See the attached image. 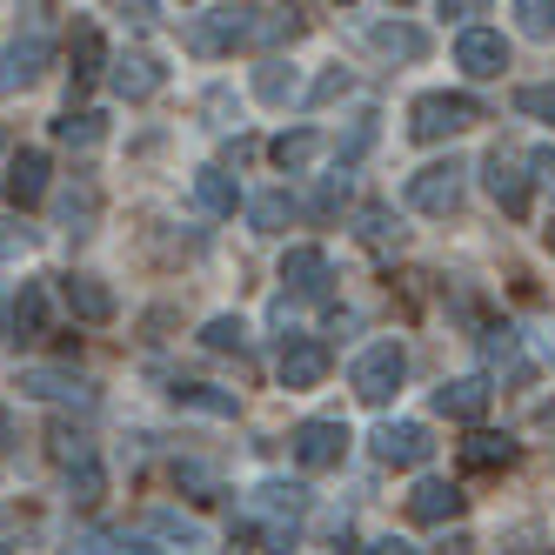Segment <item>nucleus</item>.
I'll return each instance as SVG.
<instances>
[{"label":"nucleus","mask_w":555,"mask_h":555,"mask_svg":"<svg viewBox=\"0 0 555 555\" xmlns=\"http://www.w3.org/2000/svg\"><path fill=\"white\" fill-rule=\"evenodd\" d=\"M475 121H489V114H482V101L462 94V88L415 94V107H409V134H415V141H449V134H462V128H475Z\"/></svg>","instance_id":"nucleus-1"},{"label":"nucleus","mask_w":555,"mask_h":555,"mask_svg":"<svg viewBox=\"0 0 555 555\" xmlns=\"http://www.w3.org/2000/svg\"><path fill=\"white\" fill-rule=\"evenodd\" d=\"M402 382H409V348L402 341H369L362 354H354V369H348V388L362 395L369 409H388Z\"/></svg>","instance_id":"nucleus-2"},{"label":"nucleus","mask_w":555,"mask_h":555,"mask_svg":"<svg viewBox=\"0 0 555 555\" xmlns=\"http://www.w3.org/2000/svg\"><path fill=\"white\" fill-rule=\"evenodd\" d=\"M462 162L449 154V162H428V168H415L409 175V188H402V202L415 208V215H428V221H442V215H455L462 208Z\"/></svg>","instance_id":"nucleus-3"},{"label":"nucleus","mask_w":555,"mask_h":555,"mask_svg":"<svg viewBox=\"0 0 555 555\" xmlns=\"http://www.w3.org/2000/svg\"><path fill=\"white\" fill-rule=\"evenodd\" d=\"M48 175H54V162H48V147H14V162H8V181H0V194H8V208H41L48 202Z\"/></svg>","instance_id":"nucleus-4"},{"label":"nucleus","mask_w":555,"mask_h":555,"mask_svg":"<svg viewBox=\"0 0 555 555\" xmlns=\"http://www.w3.org/2000/svg\"><path fill=\"white\" fill-rule=\"evenodd\" d=\"M335 268L322 248H288L282 255V301H328Z\"/></svg>","instance_id":"nucleus-5"},{"label":"nucleus","mask_w":555,"mask_h":555,"mask_svg":"<svg viewBox=\"0 0 555 555\" xmlns=\"http://www.w3.org/2000/svg\"><path fill=\"white\" fill-rule=\"evenodd\" d=\"M428 455H435L428 422H382L375 428V462L382 468H422Z\"/></svg>","instance_id":"nucleus-6"},{"label":"nucleus","mask_w":555,"mask_h":555,"mask_svg":"<svg viewBox=\"0 0 555 555\" xmlns=\"http://www.w3.org/2000/svg\"><path fill=\"white\" fill-rule=\"evenodd\" d=\"M27 402H74V409H94V388L74 375V369H48V362H34V369H21V382H14Z\"/></svg>","instance_id":"nucleus-7"},{"label":"nucleus","mask_w":555,"mask_h":555,"mask_svg":"<svg viewBox=\"0 0 555 555\" xmlns=\"http://www.w3.org/2000/svg\"><path fill=\"white\" fill-rule=\"evenodd\" d=\"M455 67L468 74V81H495V74L508 67V41H502V27H462V41H455Z\"/></svg>","instance_id":"nucleus-8"},{"label":"nucleus","mask_w":555,"mask_h":555,"mask_svg":"<svg viewBox=\"0 0 555 555\" xmlns=\"http://www.w3.org/2000/svg\"><path fill=\"white\" fill-rule=\"evenodd\" d=\"M288 449H295L301 468H335V462L348 455V428L328 422V415H314V422H301V428L288 435Z\"/></svg>","instance_id":"nucleus-9"},{"label":"nucleus","mask_w":555,"mask_h":555,"mask_svg":"<svg viewBox=\"0 0 555 555\" xmlns=\"http://www.w3.org/2000/svg\"><path fill=\"white\" fill-rule=\"evenodd\" d=\"M61 301H67L74 322H88V328H101V322H114V314H121L114 288L94 282V274H61Z\"/></svg>","instance_id":"nucleus-10"},{"label":"nucleus","mask_w":555,"mask_h":555,"mask_svg":"<svg viewBox=\"0 0 555 555\" xmlns=\"http://www.w3.org/2000/svg\"><path fill=\"white\" fill-rule=\"evenodd\" d=\"M274 375H282V388H322L328 382V348L322 341H308V335H295V341H282V362H274Z\"/></svg>","instance_id":"nucleus-11"},{"label":"nucleus","mask_w":555,"mask_h":555,"mask_svg":"<svg viewBox=\"0 0 555 555\" xmlns=\"http://www.w3.org/2000/svg\"><path fill=\"white\" fill-rule=\"evenodd\" d=\"M489 395H495V388H489L482 375H455V382H442V388H435V415L482 428V415H489Z\"/></svg>","instance_id":"nucleus-12"},{"label":"nucleus","mask_w":555,"mask_h":555,"mask_svg":"<svg viewBox=\"0 0 555 555\" xmlns=\"http://www.w3.org/2000/svg\"><path fill=\"white\" fill-rule=\"evenodd\" d=\"M482 188L495 194V208L502 215H529V175H522V162H515V154H489L482 162Z\"/></svg>","instance_id":"nucleus-13"},{"label":"nucleus","mask_w":555,"mask_h":555,"mask_svg":"<svg viewBox=\"0 0 555 555\" xmlns=\"http://www.w3.org/2000/svg\"><path fill=\"white\" fill-rule=\"evenodd\" d=\"M248 21H255V8H208L188 41H194V54H221L234 41H248Z\"/></svg>","instance_id":"nucleus-14"},{"label":"nucleus","mask_w":555,"mask_h":555,"mask_svg":"<svg viewBox=\"0 0 555 555\" xmlns=\"http://www.w3.org/2000/svg\"><path fill=\"white\" fill-rule=\"evenodd\" d=\"M162 81H168V67L162 61H154V54H121V61H114L107 67V88L114 94H121V101H147V94H162Z\"/></svg>","instance_id":"nucleus-15"},{"label":"nucleus","mask_w":555,"mask_h":555,"mask_svg":"<svg viewBox=\"0 0 555 555\" xmlns=\"http://www.w3.org/2000/svg\"><path fill=\"white\" fill-rule=\"evenodd\" d=\"M41 67H48V41H41V34L0 48V94H27L34 81H41Z\"/></svg>","instance_id":"nucleus-16"},{"label":"nucleus","mask_w":555,"mask_h":555,"mask_svg":"<svg viewBox=\"0 0 555 555\" xmlns=\"http://www.w3.org/2000/svg\"><path fill=\"white\" fill-rule=\"evenodd\" d=\"M455 515H462V489L442 475H422L409 489V522H455Z\"/></svg>","instance_id":"nucleus-17"},{"label":"nucleus","mask_w":555,"mask_h":555,"mask_svg":"<svg viewBox=\"0 0 555 555\" xmlns=\"http://www.w3.org/2000/svg\"><path fill=\"white\" fill-rule=\"evenodd\" d=\"M301 515H308V489H301V482L268 475V482L255 489V522H295V529H301Z\"/></svg>","instance_id":"nucleus-18"},{"label":"nucleus","mask_w":555,"mask_h":555,"mask_svg":"<svg viewBox=\"0 0 555 555\" xmlns=\"http://www.w3.org/2000/svg\"><path fill=\"white\" fill-rule=\"evenodd\" d=\"M168 395H175L181 409H194V415H221V422L242 415V395H234V388H215V382H175Z\"/></svg>","instance_id":"nucleus-19"},{"label":"nucleus","mask_w":555,"mask_h":555,"mask_svg":"<svg viewBox=\"0 0 555 555\" xmlns=\"http://www.w3.org/2000/svg\"><path fill=\"white\" fill-rule=\"evenodd\" d=\"M369 48L388 54V61H422V54H428V34L409 27V21H375V27H369Z\"/></svg>","instance_id":"nucleus-20"},{"label":"nucleus","mask_w":555,"mask_h":555,"mask_svg":"<svg viewBox=\"0 0 555 555\" xmlns=\"http://www.w3.org/2000/svg\"><path fill=\"white\" fill-rule=\"evenodd\" d=\"M268 154H274V168H282V175H308V168L328 154V141L314 134V128H295V134H282V141H274Z\"/></svg>","instance_id":"nucleus-21"},{"label":"nucleus","mask_w":555,"mask_h":555,"mask_svg":"<svg viewBox=\"0 0 555 555\" xmlns=\"http://www.w3.org/2000/svg\"><path fill=\"white\" fill-rule=\"evenodd\" d=\"M455 455H462V468H508L515 462V442H508V435H495V428H468V442Z\"/></svg>","instance_id":"nucleus-22"},{"label":"nucleus","mask_w":555,"mask_h":555,"mask_svg":"<svg viewBox=\"0 0 555 555\" xmlns=\"http://www.w3.org/2000/svg\"><path fill=\"white\" fill-rule=\"evenodd\" d=\"M194 202H202L208 215H234L242 188H234V175H228V168H202V175H194Z\"/></svg>","instance_id":"nucleus-23"},{"label":"nucleus","mask_w":555,"mask_h":555,"mask_svg":"<svg viewBox=\"0 0 555 555\" xmlns=\"http://www.w3.org/2000/svg\"><path fill=\"white\" fill-rule=\"evenodd\" d=\"M94 215H101L94 181H81V188H67V194H61V228H67V234H94Z\"/></svg>","instance_id":"nucleus-24"},{"label":"nucleus","mask_w":555,"mask_h":555,"mask_svg":"<svg viewBox=\"0 0 555 555\" xmlns=\"http://www.w3.org/2000/svg\"><path fill=\"white\" fill-rule=\"evenodd\" d=\"M295 34H301V14L295 8H255V21H248V41H261V48L295 41Z\"/></svg>","instance_id":"nucleus-25"},{"label":"nucleus","mask_w":555,"mask_h":555,"mask_svg":"<svg viewBox=\"0 0 555 555\" xmlns=\"http://www.w3.org/2000/svg\"><path fill=\"white\" fill-rule=\"evenodd\" d=\"M54 141H67V147H101L107 141V121H101V114L94 107H81V114H61V121H54Z\"/></svg>","instance_id":"nucleus-26"},{"label":"nucleus","mask_w":555,"mask_h":555,"mask_svg":"<svg viewBox=\"0 0 555 555\" xmlns=\"http://www.w3.org/2000/svg\"><path fill=\"white\" fill-rule=\"evenodd\" d=\"M255 94H261V101H274V107H282V101H301L295 67H288V61H261V67H255Z\"/></svg>","instance_id":"nucleus-27"},{"label":"nucleus","mask_w":555,"mask_h":555,"mask_svg":"<svg viewBox=\"0 0 555 555\" xmlns=\"http://www.w3.org/2000/svg\"><path fill=\"white\" fill-rule=\"evenodd\" d=\"M248 221H255V234H282V228L295 221V194H282V188H274V194H255V202H248Z\"/></svg>","instance_id":"nucleus-28"},{"label":"nucleus","mask_w":555,"mask_h":555,"mask_svg":"<svg viewBox=\"0 0 555 555\" xmlns=\"http://www.w3.org/2000/svg\"><path fill=\"white\" fill-rule=\"evenodd\" d=\"M147 529H154V535H168V542H181V548H202V542H208V529L194 522V515H181V508H154V515H147Z\"/></svg>","instance_id":"nucleus-29"},{"label":"nucleus","mask_w":555,"mask_h":555,"mask_svg":"<svg viewBox=\"0 0 555 555\" xmlns=\"http://www.w3.org/2000/svg\"><path fill=\"white\" fill-rule=\"evenodd\" d=\"M14 328L34 341V335H48V288L41 282H21V301H14Z\"/></svg>","instance_id":"nucleus-30"},{"label":"nucleus","mask_w":555,"mask_h":555,"mask_svg":"<svg viewBox=\"0 0 555 555\" xmlns=\"http://www.w3.org/2000/svg\"><path fill=\"white\" fill-rule=\"evenodd\" d=\"M61 555H162V548H147V542H128V535H101V529H88V535H74Z\"/></svg>","instance_id":"nucleus-31"},{"label":"nucleus","mask_w":555,"mask_h":555,"mask_svg":"<svg viewBox=\"0 0 555 555\" xmlns=\"http://www.w3.org/2000/svg\"><path fill=\"white\" fill-rule=\"evenodd\" d=\"M67 495L81 502V508H94V502L107 495V468H101V455H88V462H74V468H67Z\"/></svg>","instance_id":"nucleus-32"},{"label":"nucleus","mask_w":555,"mask_h":555,"mask_svg":"<svg viewBox=\"0 0 555 555\" xmlns=\"http://www.w3.org/2000/svg\"><path fill=\"white\" fill-rule=\"evenodd\" d=\"M175 489H181L188 502H215V495H221V475H215L208 462H175Z\"/></svg>","instance_id":"nucleus-33"},{"label":"nucleus","mask_w":555,"mask_h":555,"mask_svg":"<svg viewBox=\"0 0 555 555\" xmlns=\"http://www.w3.org/2000/svg\"><path fill=\"white\" fill-rule=\"evenodd\" d=\"M67 74H74V88H88L94 74H101V34H94V27H81V34H74V54H67Z\"/></svg>","instance_id":"nucleus-34"},{"label":"nucleus","mask_w":555,"mask_h":555,"mask_svg":"<svg viewBox=\"0 0 555 555\" xmlns=\"http://www.w3.org/2000/svg\"><path fill=\"white\" fill-rule=\"evenodd\" d=\"M202 348H215V354H228V348H248V322H242V314H215V322L202 328Z\"/></svg>","instance_id":"nucleus-35"},{"label":"nucleus","mask_w":555,"mask_h":555,"mask_svg":"<svg viewBox=\"0 0 555 555\" xmlns=\"http://www.w3.org/2000/svg\"><path fill=\"white\" fill-rule=\"evenodd\" d=\"M348 88H354V74H348V67H328V74H314V88H308L301 101H308V107H328V101H341Z\"/></svg>","instance_id":"nucleus-36"},{"label":"nucleus","mask_w":555,"mask_h":555,"mask_svg":"<svg viewBox=\"0 0 555 555\" xmlns=\"http://www.w3.org/2000/svg\"><path fill=\"white\" fill-rule=\"evenodd\" d=\"M515 114H529V121L555 128V81L548 88H522V94H515Z\"/></svg>","instance_id":"nucleus-37"},{"label":"nucleus","mask_w":555,"mask_h":555,"mask_svg":"<svg viewBox=\"0 0 555 555\" xmlns=\"http://www.w3.org/2000/svg\"><path fill=\"white\" fill-rule=\"evenodd\" d=\"M255 535H261V555H295V542H301L295 522H255Z\"/></svg>","instance_id":"nucleus-38"},{"label":"nucleus","mask_w":555,"mask_h":555,"mask_svg":"<svg viewBox=\"0 0 555 555\" xmlns=\"http://www.w3.org/2000/svg\"><path fill=\"white\" fill-rule=\"evenodd\" d=\"M362 242L388 248V242H402V228H395V215H388V208H362Z\"/></svg>","instance_id":"nucleus-39"},{"label":"nucleus","mask_w":555,"mask_h":555,"mask_svg":"<svg viewBox=\"0 0 555 555\" xmlns=\"http://www.w3.org/2000/svg\"><path fill=\"white\" fill-rule=\"evenodd\" d=\"M515 14H522V34H535V41H548V34H555V8H548V0H522Z\"/></svg>","instance_id":"nucleus-40"},{"label":"nucleus","mask_w":555,"mask_h":555,"mask_svg":"<svg viewBox=\"0 0 555 555\" xmlns=\"http://www.w3.org/2000/svg\"><path fill=\"white\" fill-rule=\"evenodd\" d=\"M341 202H348V175H328V188L314 194V215H335Z\"/></svg>","instance_id":"nucleus-41"},{"label":"nucleus","mask_w":555,"mask_h":555,"mask_svg":"<svg viewBox=\"0 0 555 555\" xmlns=\"http://www.w3.org/2000/svg\"><path fill=\"white\" fill-rule=\"evenodd\" d=\"M369 141H375V114H362V121L348 128V141H335V154H362Z\"/></svg>","instance_id":"nucleus-42"},{"label":"nucleus","mask_w":555,"mask_h":555,"mask_svg":"<svg viewBox=\"0 0 555 555\" xmlns=\"http://www.w3.org/2000/svg\"><path fill=\"white\" fill-rule=\"evenodd\" d=\"M21 248H27V228L21 221H0V261H14Z\"/></svg>","instance_id":"nucleus-43"},{"label":"nucleus","mask_w":555,"mask_h":555,"mask_svg":"<svg viewBox=\"0 0 555 555\" xmlns=\"http://www.w3.org/2000/svg\"><path fill=\"white\" fill-rule=\"evenodd\" d=\"M362 555H422V548H415L409 535H375V542H369Z\"/></svg>","instance_id":"nucleus-44"},{"label":"nucleus","mask_w":555,"mask_h":555,"mask_svg":"<svg viewBox=\"0 0 555 555\" xmlns=\"http://www.w3.org/2000/svg\"><path fill=\"white\" fill-rule=\"evenodd\" d=\"M529 168H535V181L555 188V147H535V154H529Z\"/></svg>","instance_id":"nucleus-45"},{"label":"nucleus","mask_w":555,"mask_h":555,"mask_svg":"<svg viewBox=\"0 0 555 555\" xmlns=\"http://www.w3.org/2000/svg\"><path fill=\"white\" fill-rule=\"evenodd\" d=\"M542 234H548V248H555V208H548V228H542Z\"/></svg>","instance_id":"nucleus-46"},{"label":"nucleus","mask_w":555,"mask_h":555,"mask_svg":"<svg viewBox=\"0 0 555 555\" xmlns=\"http://www.w3.org/2000/svg\"><path fill=\"white\" fill-rule=\"evenodd\" d=\"M0 335H8V314H0Z\"/></svg>","instance_id":"nucleus-47"},{"label":"nucleus","mask_w":555,"mask_h":555,"mask_svg":"<svg viewBox=\"0 0 555 555\" xmlns=\"http://www.w3.org/2000/svg\"><path fill=\"white\" fill-rule=\"evenodd\" d=\"M0 555H8V548H0Z\"/></svg>","instance_id":"nucleus-48"}]
</instances>
